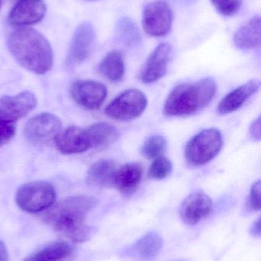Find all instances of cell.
<instances>
[{"mask_svg": "<svg viewBox=\"0 0 261 261\" xmlns=\"http://www.w3.org/2000/svg\"><path fill=\"white\" fill-rule=\"evenodd\" d=\"M96 205V199L90 196L69 197L47 210L44 220L72 242L82 243L87 242L93 232V228L86 225L85 220Z\"/></svg>", "mask_w": 261, "mask_h": 261, "instance_id": "cell-1", "label": "cell"}, {"mask_svg": "<svg viewBox=\"0 0 261 261\" xmlns=\"http://www.w3.org/2000/svg\"><path fill=\"white\" fill-rule=\"evenodd\" d=\"M7 47L15 61L35 74L44 75L53 67V49L35 29L21 28L9 34Z\"/></svg>", "mask_w": 261, "mask_h": 261, "instance_id": "cell-2", "label": "cell"}, {"mask_svg": "<svg viewBox=\"0 0 261 261\" xmlns=\"http://www.w3.org/2000/svg\"><path fill=\"white\" fill-rule=\"evenodd\" d=\"M216 91V81L210 77L179 84L169 95L164 113L167 116L177 117L191 116L208 107Z\"/></svg>", "mask_w": 261, "mask_h": 261, "instance_id": "cell-3", "label": "cell"}, {"mask_svg": "<svg viewBox=\"0 0 261 261\" xmlns=\"http://www.w3.org/2000/svg\"><path fill=\"white\" fill-rule=\"evenodd\" d=\"M56 199L55 187L46 181H32L23 184L16 192L17 205L23 211L37 213L49 210Z\"/></svg>", "mask_w": 261, "mask_h": 261, "instance_id": "cell-4", "label": "cell"}, {"mask_svg": "<svg viewBox=\"0 0 261 261\" xmlns=\"http://www.w3.org/2000/svg\"><path fill=\"white\" fill-rule=\"evenodd\" d=\"M223 138L216 128H208L195 135L185 150L187 162L195 167L205 165L214 159L222 150Z\"/></svg>", "mask_w": 261, "mask_h": 261, "instance_id": "cell-5", "label": "cell"}, {"mask_svg": "<svg viewBox=\"0 0 261 261\" xmlns=\"http://www.w3.org/2000/svg\"><path fill=\"white\" fill-rule=\"evenodd\" d=\"M147 98L136 89L126 90L116 96L105 110L108 117L115 120L129 121L139 117L147 107Z\"/></svg>", "mask_w": 261, "mask_h": 261, "instance_id": "cell-6", "label": "cell"}, {"mask_svg": "<svg viewBox=\"0 0 261 261\" xmlns=\"http://www.w3.org/2000/svg\"><path fill=\"white\" fill-rule=\"evenodd\" d=\"M96 32L91 23L84 21L77 28L66 58V67L72 70L90 58L96 45Z\"/></svg>", "mask_w": 261, "mask_h": 261, "instance_id": "cell-7", "label": "cell"}, {"mask_svg": "<svg viewBox=\"0 0 261 261\" xmlns=\"http://www.w3.org/2000/svg\"><path fill=\"white\" fill-rule=\"evenodd\" d=\"M173 21L171 8L168 3L161 0L150 3L143 12V28L150 36L167 35L171 30Z\"/></svg>", "mask_w": 261, "mask_h": 261, "instance_id": "cell-8", "label": "cell"}, {"mask_svg": "<svg viewBox=\"0 0 261 261\" xmlns=\"http://www.w3.org/2000/svg\"><path fill=\"white\" fill-rule=\"evenodd\" d=\"M61 119L52 113H43L31 118L24 128L25 136L30 142L42 144L55 140L61 132Z\"/></svg>", "mask_w": 261, "mask_h": 261, "instance_id": "cell-9", "label": "cell"}, {"mask_svg": "<svg viewBox=\"0 0 261 261\" xmlns=\"http://www.w3.org/2000/svg\"><path fill=\"white\" fill-rule=\"evenodd\" d=\"M72 99L87 110L100 108L107 96V87L98 81L84 80L72 84L70 90Z\"/></svg>", "mask_w": 261, "mask_h": 261, "instance_id": "cell-10", "label": "cell"}, {"mask_svg": "<svg viewBox=\"0 0 261 261\" xmlns=\"http://www.w3.org/2000/svg\"><path fill=\"white\" fill-rule=\"evenodd\" d=\"M37 99L29 91L21 92L15 96L0 97V119L17 123L35 108Z\"/></svg>", "mask_w": 261, "mask_h": 261, "instance_id": "cell-11", "label": "cell"}, {"mask_svg": "<svg viewBox=\"0 0 261 261\" xmlns=\"http://www.w3.org/2000/svg\"><path fill=\"white\" fill-rule=\"evenodd\" d=\"M173 57V47L169 43H162L147 58L139 73V79L144 84H153L165 76L169 63Z\"/></svg>", "mask_w": 261, "mask_h": 261, "instance_id": "cell-12", "label": "cell"}, {"mask_svg": "<svg viewBox=\"0 0 261 261\" xmlns=\"http://www.w3.org/2000/svg\"><path fill=\"white\" fill-rule=\"evenodd\" d=\"M46 11L43 0H18L8 15V22L14 26L36 24L44 18Z\"/></svg>", "mask_w": 261, "mask_h": 261, "instance_id": "cell-13", "label": "cell"}, {"mask_svg": "<svg viewBox=\"0 0 261 261\" xmlns=\"http://www.w3.org/2000/svg\"><path fill=\"white\" fill-rule=\"evenodd\" d=\"M213 210L211 198L203 192L190 194L182 202L180 216L188 225H195L208 217Z\"/></svg>", "mask_w": 261, "mask_h": 261, "instance_id": "cell-14", "label": "cell"}, {"mask_svg": "<svg viewBox=\"0 0 261 261\" xmlns=\"http://www.w3.org/2000/svg\"><path fill=\"white\" fill-rule=\"evenodd\" d=\"M55 141L58 150L64 154L83 153L90 149L85 128L78 126H70L61 130Z\"/></svg>", "mask_w": 261, "mask_h": 261, "instance_id": "cell-15", "label": "cell"}, {"mask_svg": "<svg viewBox=\"0 0 261 261\" xmlns=\"http://www.w3.org/2000/svg\"><path fill=\"white\" fill-rule=\"evenodd\" d=\"M260 86V81L253 80L234 89L222 99L218 106V113L227 115L237 111L258 91Z\"/></svg>", "mask_w": 261, "mask_h": 261, "instance_id": "cell-16", "label": "cell"}, {"mask_svg": "<svg viewBox=\"0 0 261 261\" xmlns=\"http://www.w3.org/2000/svg\"><path fill=\"white\" fill-rule=\"evenodd\" d=\"M144 168L139 163H128L116 170L114 187L126 196H130L137 190L142 179Z\"/></svg>", "mask_w": 261, "mask_h": 261, "instance_id": "cell-17", "label": "cell"}, {"mask_svg": "<svg viewBox=\"0 0 261 261\" xmlns=\"http://www.w3.org/2000/svg\"><path fill=\"white\" fill-rule=\"evenodd\" d=\"M117 168L116 164L110 160H101L93 164L87 173L88 185L98 188L114 187L115 175Z\"/></svg>", "mask_w": 261, "mask_h": 261, "instance_id": "cell-18", "label": "cell"}, {"mask_svg": "<svg viewBox=\"0 0 261 261\" xmlns=\"http://www.w3.org/2000/svg\"><path fill=\"white\" fill-rule=\"evenodd\" d=\"M260 17H253L242 24L234 35V43L244 50L256 48L260 44Z\"/></svg>", "mask_w": 261, "mask_h": 261, "instance_id": "cell-19", "label": "cell"}, {"mask_svg": "<svg viewBox=\"0 0 261 261\" xmlns=\"http://www.w3.org/2000/svg\"><path fill=\"white\" fill-rule=\"evenodd\" d=\"M90 141V149L109 147L119 138L118 130L107 122H98L85 128Z\"/></svg>", "mask_w": 261, "mask_h": 261, "instance_id": "cell-20", "label": "cell"}, {"mask_svg": "<svg viewBox=\"0 0 261 261\" xmlns=\"http://www.w3.org/2000/svg\"><path fill=\"white\" fill-rule=\"evenodd\" d=\"M163 245L162 237L155 231L147 233L139 239L132 248L135 257L144 261L153 260L157 257Z\"/></svg>", "mask_w": 261, "mask_h": 261, "instance_id": "cell-21", "label": "cell"}, {"mask_svg": "<svg viewBox=\"0 0 261 261\" xmlns=\"http://www.w3.org/2000/svg\"><path fill=\"white\" fill-rule=\"evenodd\" d=\"M73 251V246L68 242H53L31 254L24 261H59L68 257Z\"/></svg>", "mask_w": 261, "mask_h": 261, "instance_id": "cell-22", "label": "cell"}, {"mask_svg": "<svg viewBox=\"0 0 261 261\" xmlns=\"http://www.w3.org/2000/svg\"><path fill=\"white\" fill-rule=\"evenodd\" d=\"M100 73L110 81L116 82L123 79L125 73L124 57L119 50L109 52L99 65Z\"/></svg>", "mask_w": 261, "mask_h": 261, "instance_id": "cell-23", "label": "cell"}, {"mask_svg": "<svg viewBox=\"0 0 261 261\" xmlns=\"http://www.w3.org/2000/svg\"><path fill=\"white\" fill-rule=\"evenodd\" d=\"M116 33L120 40L126 44L133 45L141 41L140 32L137 25L128 17H124L118 21Z\"/></svg>", "mask_w": 261, "mask_h": 261, "instance_id": "cell-24", "label": "cell"}, {"mask_svg": "<svg viewBox=\"0 0 261 261\" xmlns=\"http://www.w3.org/2000/svg\"><path fill=\"white\" fill-rule=\"evenodd\" d=\"M167 148V141L162 135H153L144 143L142 149L144 156L149 159H156L162 156Z\"/></svg>", "mask_w": 261, "mask_h": 261, "instance_id": "cell-25", "label": "cell"}, {"mask_svg": "<svg viewBox=\"0 0 261 261\" xmlns=\"http://www.w3.org/2000/svg\"><path fill=\"white\" fill-rule=\"evenodd\" d=\"M173 167V164L170 159L165 156H159L152 163L149 170L148 176L150 179L161 180L171 174Z\"/></svg>", "mask_w": 261, "mask_h": 261, "instance_id": "cell-26", "label": "cell"}, {"mask_svg": "<svg viewBox=\"0 0 261 261\" xmlns=\"http://www.w3.org/2000/svg\"><path fill=\"white\" fill-rule=\"evenodd\" d=\"M216 10L225 16H232L240 10L242 0H210Z\"/></svg>", "mask_w": 261, "mask_h": 261, "instance_id": "cell-27", "label": "cell"}, {"mask_svg": "<svg viewBox=\"0 0 261 261\" xmlns=\"http://www.w3.org/2000/svg\"><path fill=\"white\" fill-rule=\"evenodd\" d=\"M17 123L0 119V147L9 143L15 136Z\"/></svg>", "mask_w": 261, "mask_h": 261, "instance_id": "cell-28", "label": "cell"}, {"mask_svg": "<svg viewBox=\"0 0 261 261\" xmlns=\"http://www.w3.org/2000/svg\"><path fill=\"white\" fill-rule=\"evenodd\" d=\"M249 206L254 211L260 210V182H256L251 187L249 196Z\"/></svg>", "mask_w": 261, "mask_h": 261, "instance_id": "cell-29", "label": "cell"}, {"mask_svg": "<svg viewBox=\"0 0 261 261\" xmlns=\"http://www.w3.org/2000/svg\"><path fill=\"white\" fill-rule=\"evenodd\" d=\"M250 134L251 138L254 140L260 141V117L257 118L250 128Z\"/></svg>", "mask_w": 261, "mask_h": 261, "instance_id": "cell-30", "label": "cell"}, {"mask_svg": "<svg viewBox=\"0 0 261 261\" xmlns=\"http://www.w3.org/2000/svg\"><path fill=\"white\" fill-rule=\"evenodd\" d=\"M9 254H8L7 248L3 241L0 240V261H8Z\"/></svg>", "mask_w": 261, "mask_h": 261, "instance_id": "cell-31", "label": "cell"}, {"mask_svg": "<svg viewBox=\"0 0 261 261\" xmlns=\"http://www.w3.org/2000/svg\"><path fill=\"white\" fill-rule=\"evenodd\" d=\"M251 233L254 236H260V219H259L254 225H252L251 228Z\"/></svg>", "mask_w": 261, "mask_h": 261, "instance_id": "cell-32", "label": "cell"}, {"mask_svg": "<svg viewBox=\"0 0 261 261\" xmlns=\"http://www.w3.org/2000/svg\"><path fill=\"white\" fill-rule=\"evenodd\" d=\"M2 7V0H0V9H1Z\"/></svg>", "mask_w": 261, "mask_h": 261, "instance_id": "cell-33", "label": "cell"}]
</instances>
